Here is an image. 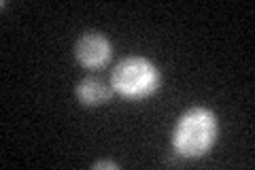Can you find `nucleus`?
<instances>
[{"instance_id": "1", "label": "nucleus", "mask_w": 255, "mask_h": 170, "mask_svg": "<svg viewBox=\"0 0 255 170\" xmlns=\"http://www.w3.org/2000/svg\"><path fill=\"white\" fill-rule=\"evenodd\" d=\"M217 139V117L215 113L196 107L183 115L172 132V147L183 158H200L213 147Z\"/></svg>"}, {"instance_id": "2", "label": "nucleus", "mask_w": 255, "mask_h": 170, "mask_svg": "<svg viewBox=\"0 0 255 170\" xmlns=\"http://www.w3.org/2000/svg\"><path fill=\"white\" fill-rule=\"evenodd\" d=\"M111 85L117 94L130 100H140L159 87V70L140 55L122 60L111 75Z\"/></svg>"}, {"instance_id": "3", "label": "nucleus", "mask_w": 255, "mask_h": 170, "mask_svg": "<svg viewBox=\"0 0 255 170\" xmlns=\"http://www.w3.org/2000/svg\"><path fill=\"white\" fill-rule=\"evenodd\" d=\"M75 55L85 68H102L113 55V45L107 36L98 34V32H85L77 40Z\"/></svg>"}, {"instance_id": "4", "label": "nucleus", "mask_w": 255, "mask_h": 170, "mask_svg": "<svg viewBox=\"0 0 255 170\" xmlns=\"http://www.w3.org/2000/svg\"><path fill=\"white\" fill-rule=\"evenodd\" d=\"M109 96H111L109 85L100 79L87 77L77 85V98L85 107H100V104H105L109 100Z\"/></svg>"}, {"instance_id": "5", "label": "nucleus", "mask_w": 255, "mask_h": 170, "mask_svg": "<svg viewBox=\"0 0 255 170\" xmlns=\"http://www.w3.org/2000/svg\"><path fill=\"white\" fill-rule=\"evenodd\" d=\"M94 168H96V170H100V168H113V170H117V168H119V164H115V162H109V160H105V162H96Z\"/></svg>"}]
</instances>
